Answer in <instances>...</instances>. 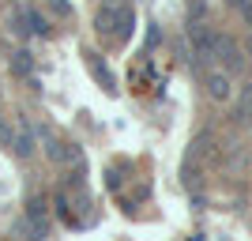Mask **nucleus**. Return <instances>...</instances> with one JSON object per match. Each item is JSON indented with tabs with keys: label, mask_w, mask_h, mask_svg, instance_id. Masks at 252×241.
<instances>
[{
	"label": "nucleus",
	"mask_w": 252,
	"mask_h": 241,
	"mask_svg": "<svg viewBox=\"0 0 252 241\" xmlns=\"http://www.w3.org/2000/svg\"><path fill=\"white\" fill-rule=\"evenodd\" d=\"M207 91H211V98H230V79H226V75L222 72H215V75H207Z\"/></svg>",
	"instance_id": "39448f33"
},
{
	"label": "nucleus",
	"mask_w": 252,
	"mask_h": 241,
	"mask_svg": "<svg viewBox=\"0 0 252 241\" xmlns=\"http://www.w3.org/2000/svg\"><path fill=\"white\" fill-rule=\"evenodd\" d=\"M15 19L23 23V27H19V34H38V38H42V34H49V23H45L42 15H38V11H31V8H23L19 15H15Z\"/></svg>",
	"instance_id": "20e7f679"
},
{
	"label": "nucleus",
	"mask_w": 252,
	"mask_h": 241,
	"mask_svg": "<svg viewBox=\"0 0 252 241\" xmlns=\"http://www.w3.org/2000/svg\"><path fill=\"white\" fill-rule=\"evenodd\" d=\"M0 143H4V147L11 143V128H8V121H4V117H0Z\"/></svg>",
	"instance_id": "0eeeda50"
},
{
	"label": "nucleus",
	"mask_w": 252,
	"mask_h": 241,
	"mask_svg": "<svg viewBox=\"0 0 252 241\" xmlns=\"http://www.w3.org/2000/svg\"><path fill=\"white\" fill-rule=\"evenodd\" d=\"M31 53H15V57H11V68H15V72H19V75H27V72H31Z\"/></svg>",
	"instance_id": "423d86ee"
},
{
	"label": "nucleus",
	"mask_w": 252,
	"mask_h": 241,
	"mask_svg": "<svg viewBox=\"0 0 252 241\" xmlns=\"http://www.w3.org/2000/svg\"><path fill=\"white\" fill-rule=\"evenodd\" d=\"M226 4H237V0H226Z\"/></svg>",
	"instance_id": "1a4fd4ad"
},
{
	"label": "nucleus",
	"mask_w": 252,
	"mask_h": 241,
	"mask_svg": "<svg viewBox=\"0 0 252 241\" xmlns=\"http://www.w3.org/2000/svg\"><path fill=\"white\" fill-rule=\"evenodd\" d=\"M83 61H87V72H91V75L98 79V83H102V91H105V95H117V79H113V72L105 68V61H102V57L87 49V53H83Z\"/></svg>",
	"instance_id": "f03ea898"
},
{
	"label": "nucleus",
	"mask_w": 252,
	"mask_h": 241,
	"mask_svg": "<svg viewBox=\"0 0 252 241\" xmlns=\"http://www.w3.org/2000/svg\"><path fill=\"white\" fill-rule=\"evenodd\" d=\"M215 53H219L222 61H226V68L230 72H241L245 68V57H241V49L230 42V38H215Z\"/></svg>",
	"instance_id": "7ed1b4c3"
},
{
	"label": "nucleus",
	"mask_w": 252,
	"mask_h": 241,
	"mask_svg": "<svg viewBox=\"0 0 252 241\" xmlns=\"http://www.w3.org/2000/svg\"><path fill=\"white\" fill-rule=\"evenodd\" d=\"M11 151H15V155L19 158H31L34 155V147H38V136H34V128L27 125V121H19V125L11 128Z\"/></svg>",
	"instance_id": "f257e3e1"
},
{
	"label": "nucleus",
	"mask_w": 252,
	"mask_h": 241,
	"mask_svg": "<svg viewBox=\"0 0 252 241\" xmlns=\"http://www.w3.org/2000/svg\"><path fill=\"white\" fill-rule=\"evenodd\" d=\"M237 8H241L245 23H252V0H237Z\"/></svg>",
	"instance_id": "6e6552de"
}]
</instances>
